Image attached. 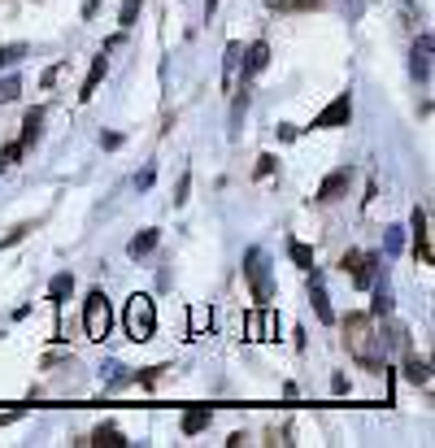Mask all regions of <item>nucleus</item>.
Returning a JSON list of instances; mask_svg holds the SVG:
<instances>
[{
	"instance_id": "f03ea898",
	"label": "nucleus",
	"mask_w": 435,
	"mask_h": 448,
	"mask_svg": "<svg viewBox=\"0 0 435 448\" xmlns=\"http://www.w3.org/2000/svg\"><path fill=\"white\" fill-rule=\"evenodd\" d=\"M83 327L92 340H105L109 327H114V309H109V296L105 292H92L87 296V305H83Z\"/></svg>"
},
{
	"instance_id": "4468645a",
	"label": "nucleus",
	"mask_w": 435,
	"mask_h": 448,
	"mask_svg": "<svg viewBox=\"0 0 435 448\" xmlns=\"http://www.w3.org/2000/svg\"><path fill=\"white\" fill-rule=\"evenodd\" d=\"M22 57H27V44H9V48H0V66H18Z\"/></svg>"
},
{
	"instance_id": "7ed1b4c3",
	"label": "nucleus",
	"mask_w": 435,
	"mask_h": 448,
	"mask_svg": "<svg viewBox=\"0 0 435 448\" xmlns=\"http://www.w3.org/2000/svg\"><path fill=\"white\" fill-rule=\"evenodd\" d=\"M244 275L252 283V296H257V301H270V257H266V248H248L244 253Z\"/></svg>"
},
{
	"instance_id": "dca6fc26",
	"label": "nucleus",
	"mask_w": 435,
	"mask_h": 448,
	"mask_svg": "<svg viewBox=\"0 0 435 448\" xmlns=\"http://www.w3.org/2000/svg\"><path fill=\"white\" fill-rule=\"evenodd\" d=\"M292 257H296V266H300V270H310V266H314V253H310L305 244H292Z\"/></svg>"
},
{
	"instance_id": "f257e3e1",
	"label": "nucleus",
	"mask_w": 435,
	"mask_h": 448,
	"mask_svg": "<svg viewBox=\"0 0 435 448\" xmlns=\"http://www.w3.org/2000/svg\"><path fill=\"white\" fill-rule=\"evenodd\" d=\"M122 327H126V335H131L135 344L152 340V331H157V305H152V296L135 292L131 301H126V309H122Z\"/></svg>"
},
{
	"instance_id": "423d86ee",
	"label": "nucleus",
	"mask_w": 435,
	"mask_h": 448,
	"mask_svg": "<svg viewBox=\"0 0 435 448\" xmlns=\"http://www.w3.org/2000/svg\"><path fill=\"white\" fill-rule=\"evenodd\" d=\"M344 266H353V279H357V287H370L374 279H379V257L370 253V257H348Z\"/></svg>"
},
{
	"instance_id": "1a4fd4ad",
	"label": "nucleus",
	"mask_w": 435,
	"mask_h": 448,
	"mask_svg": "<svg viewBox=\"0 0 435 448\" xmlns=\"http://www.w3.org/2000/svg\"><path fill=\"white\" fill-rule=\"evenodd\" d=\"M344 183H348V170H336V174H331V179L318 187V201H336V192H340Z\"/></svg>"
},
{
	"instance_id": "9d476101",
	"label": "nucleus",
	"mask_w": 435,
	"mask_h": 448,
	"mask_svg": "<svg viewBox=\"0 0 435 448\" xmlns=\"http://www.w3.org/2000/svg\"><path fill=\"white\" fill-rule=\"evenodd\" d=\"M157 248V231H144V235H135L131 244H126V253L131 257H144V253H152Z\"/></svg>"
},
{
	"instance_id": "412c9836",
	"label": "nucleus",
	"mask_w": 435,
	"mask_h": 448,
	"mask_svg": "<svg viewBox=\"0 0 435 448\" xmlns=\"http://www.w3.org/2000/svg\"><path fill=\"white\" fill-rule=\"evenodd\" d=\"M252 70H262L266 66V44H257V48H252V61H248Z\"/></svg>"
},
{
	"instance_id": "20e7f679",
	"label": "nucleus",
	"mask_w": 435,
	"mask_h": 448,
	"mask_svg": "<svg viewBox=\"0 0 435 448\" xmlns=\"http://www.w3.org/2000/svg\"><path fill=\"white\" fill-rule=\"evenodd\" d=\"M348 331H353V335H348V340H353V353L362 357V361H379V357H383V348L370 344V327H366V322H353Z\"/></svg>"
},
{
	"instance_id": "f3484780",
	"label": "nucleus",
	"mask_w": 435,
	"mask_h": 448,
	"mask_svg": "<svg viewBox=\"0 0 435 448\" xmlns=\"http://www.w3.org/2000/svg\"><path fill=\"white\" fill-rule=\"evenodd\" d=\"M70 287H74V279H70V275H57V279H53V301H61Z\"/></svg>"
},
{
	"instance_id": "ddd939ff",
	"label": "nucleus",
	"mask_w": 435,
	"mask_h": 448,
	"mask_svg": "<svg viewBox=\"0 0 435 448\" xmlns=\"http://www.w3.org/2000/svg\"><path fill=\"white\" fill-rule=\"evenodd\" d=\"M414 231H418V248H422V257L431 261V248H427V213L414 209Z\"/></svg>"
},
{
	"instance_id": "a211bd4d",
	"label": "nucleus",
	"mask_w": 435,
	"mask_h": 448,
	"mask_svg": "<svg viewBox=\"0 0 435 448\" xmlns=\"http://www.w3.org/2000/svg\"><path fill=\"white\" fill-rule=\"evenodd\" d=\"M144 5V0H126V5H122V27H131V22H135V9Z\"/></svg>"
},
{
	"instance_id": "aec40b11",
	"label": "nucleus",
	"mask_w": 435,
	"mask_h": 448,
	"mask_svg": "<svg viewBox=\"0 0 435 448\" xmlns=\"http://www.w3.org/2000/svg\"><path fill=\"white\" fill-rule=\"evenodd\" d=\"M409 379H414V383H427V366H422V361H409Z\"/></svg>"
},
{
	"instance_id": "9b49d317",
	"label": "nucleus",
	"mask_w": 435,
	"mask_h": 448,
	"mask_svg": "<svg viewBox=\"0 0 435 448\" xmlns=\"http://www.w3.org/2000/svg\"><path fill=\"white\" fill-rule=\"evenodd\" d=\"M204 427H209V409H192V413L183 418V431H188V435H196V431H204Z\"/></svg>"
},
{
	"instance_id": "f8f14e48",
	"label": "nucleus",
	"mask_w": 435,
	"mask_h": 448,
	"mask_svg": "<svg viewBox=\"0 0 435 448\" xmlns=\"http://www.w3.org/2000/svg\"><path fill=\"white\" fill-rule=\"evenodd\" d=\"M100 74H105V53H100V57H96V66H92V74H87V83H83V92H79V96H83V101H87V96L96 92V83H100Z\"/></svg>"
},
{
	"instance_id": "0eeeda50",
	"label": "nucleus",
	"mask_w": 435,
	"mask_h": 448,
	"mask_svg": "<svg viewBox=\"0 0 435 448\" xmlns=\"http://www.w3.org/2000/svg\"><path fill=\"white\" fill-rule=\"evenodd\" d=\"M348 118H353V101H348V96H340V101L331 105V109H322V113H318L314 127H336V122H348Z\"/></svg>"
},
{
	"instance_id": "6e6552de",
	"label": "nucleus",
	"mask_w": 435,
	"mask_h": 448,
	"mask_svg": "<svg viewBox=\"0 0 435 448\" xmlns=\"http://www.w3.org/2000/svg\"><path fill=\"white\" fill-rule=\"evenodd\" d=\"M310 296H314L318 322H336V313H331V301H326V287H322V275H314V279H310Z\"/></svg>"
},
{
	"instance_id": "2eb2a0df",
	"label": "nucleus",
	"mask_w": 435,
	"mask_h": 448,
	"mask_svg": "<svg viewBox=\"0 0 435 448\" xmlns=\"http://www.w3.org/2000/svg\"><path fill=\"white\" fill-rule=\"evenodd\" d=\"M18 92H22V83H18V79H0V105L18 101Z\"/></svg>"
},
{
	"instance_id": "6ab92c4d",
	"label": "nucleus",
	"mask_w": 435,
	"mask_h": 448,
	"mask_svg": "<svg viewBox=\"0 0 435 448\" xmlns=\"http://www.w3.org/2000/svg\"><path fill=\"white\" fill-rule=\"evenodd\" d=\"M96 444H114V448H118V444H122V435H118V431H105V427H100V431H96Z\"/></svg>"
},
{
	"instance_id": "4be33fe9",
	"label": "nucleus",
	"mask_w": 435,
	"mask_h": 448,
	"mask_svg": "<svg viewBox=\"0 0 435 448\" xmlns=\"http://www.w3.org/2000/svg\"><path fill=\"white\" fill-rule=\"evenodd\" d=\"M400 248V227H392V235H388V253H396Z\"/></svg>"
},
{
	"instance_id": "39448f33",
	"label": "nucleus",
	"mask_w": 435,
	"mask_h": 448,
	"mask_svg": "<svg viewBox=\"0 0 435 448\" xmlns=\"http://www.w3.org/2000/svg\"><path fill=\"white\" fill-rule=\"evenodd\" d=\"M409 70H414L418 83H431V35H418L414 57H409Z\"/></svg>"
}]
</instances>
